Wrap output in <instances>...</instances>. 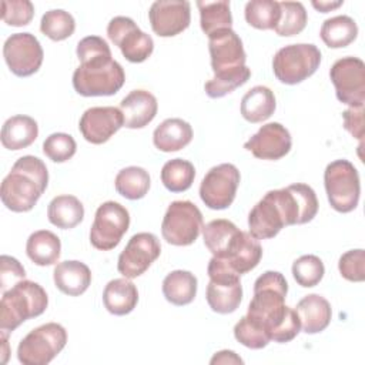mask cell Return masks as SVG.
Returning <instances> with one entry per match:
<instances>
[{
	"mask_svg": "<svg viewBox=\"0 0 365 365\" xmlns=\"http://www.w3.org/2000/svg\"><path fill=\"white\" fill-rule=\"evenodd\" d=\"M48 221L61 230H70L78 225L84 218V207L81 201L68 194L54 197L47 207Z\"/></svg>",
	"mask_w": 365,
	"mask_h": 365,
	"instance_id": "4dcf8cb0",
	"label": "cell"
},
{
	"mask_svg": "<svg viewBox=\"0 0 365 365\" xmlns=\"http://www.w3.org/2000/svg\"><path fill=\"white\" fill-rule=\"evenodd\" d=\"M342 3L344 1H312V6L318 10V11H321V13H328V11H331V10H334V9H336V7H339V6H342Z\"/></svg>",
	"mask_w": 365,
	"mask_h": 365,
	"instance_id": "816d5d0a",
	"label": "cell"
},
{
	"mask_svg": "<svg viewBox=\"0 0 365 365\" xmlns=\"http://www.w3.org/2000/svg\"><path fill=\"white\" fill-rule=\"evenodd\" d=\"M345 130L356 140H359V147H362L364 140V106L349 107L342 113Z\"/></svg>",
	"mask_w": 365,
	"mask_h": 365,
	"instance_id": "681fc988",
	"label": "cell"
},
{
	"mask_svg": "<svg viewBox=\"0 0 365 365\" xmlns=\"http://www.w3.org/2000/svg\"><path fill=\"white\" fill-rule=\"evenodd\" d=\"M210 282L207 285L205 298L210 308L217 314L234 312L242 299V285L240 274H237L230 264L220 257H214L207 268Z\"/></svg>",
	"mask_w": 365,
	"mask_h": 365,
	"instance_id": "5b68a950",
	"label": "cell"
},
{
	"mask_svg": "<svg viewBox=\"0 0 365 365\" xmlns=\"http://www.w3.org/2000/svg\"><path fill=\"white\" fill-rule=\"evenodd\" d=\"M281 17L275 26V33L282 37H291L299 34L308 21L307 10L299 1H281L279 3Z\"/></svg>",
	"mask_w": 365,
	"mask_h": 365,
	"instance_id": "f35d334b",
	"label": "cell"
},
{
	"mask_svg": "<svg viewBox=\"0 0 365 365\" xmlns=\"http://www.w3.org/2000/svg\"><path fill=\"white\" fill-rule=\"evenodd\" d=\"M275 191L281 208L284 210L287 225L305 224L317 215L318 200L312 187L297 182Z\"/></svg>",
	"mask_w": 365,
	"mask_h": 365,
	"instance_id": "ac0fdd59",
	"label": "cell"
},
{
	"mask_svg": "<svg viewBox=\"0 0 365 365\" xmlns=\"http://www.w3.org/2000/svg\"><path fill=\"white\" fill-rule=\"evenodd\" d=\"M324 185L331 207L338 212L356 208L361 194L359 174L348 160H335L324 171Z\"/></svg>",
	"mask_w": 365,
	"mask_h": 365,
	"instance_id": "8992f818",
	"label": "cell"
},
{
	"mask_svg": "<svg viewBox=\"0 0 365 365\" xmlns=\"http://www.w3.org/2000/svg\"><path fill=\"white\" fill-rule=\"evenodd\" d=\"M336 98L349 106L359 107L365 103V64L358 57H342L329 70Z\"/></svg>",
	"mask_w": 365,
	"mask_h": 365,
	"instance_id": "7c38bea8",
	"label": "cell"
},
{
	"mask_svg": "<svg viewBox=\"0 0 365 365\" xmlns=\"http://www.w3.org/2000/svg\"><path fill=\"white\" fill-rule=\"evenodd\" d=\"M26 278V271L23 265L10 255H1L0 257V288L1 292L10 289L13 285H16L19 281Z\"/></svg>",
	"mask_w": 365,
	"mask_h": 365,
	"instance_id": "c3c4849f",
	"label": "cell"
},
{
	"mask_svg": "<svg viewBox=\"0 0 365 365\" xmlns=\"http://www.w3.org/2000/svg\"><path fill=\"white\" fill-rule=\"evenodd\" d=\"M295 312L299 318L301 329L305 334H318L324 331L329 325L332 317L329 302L318 294L305 295L297 304Z\"/></svg>",
	"mask_w": 365,
	"mask_h": 365,
	"instance_id": "d4e9b609",
	"label": "cell"
},
{
	"mask_svg": "<svg viewBox=\"0 0 365 365\" xmlns=\"http://www.w3.org/2000/svg\"><path fill=\"white\" fill-rule=\"evenodd\" d=\"M38 135L37 121L29 115H13L1 127V144L7 150H21L36 141Z\"/></svg>",
	"mask_w": 365,
	"mask_h": 365,
	"instance_id": "83f0119b",
	"label": "cell"
},
{
	"mask_svg": "<svg viewBox=\"0 0 365 365\" xmlns=\"http://www.w3.org/2000/svg\"><path fill=\"white\" fill-rule=\"evenodd\" d=\"M319 64L321 51L315 44H288L275 53L272 71L281 83L292 86L311 77Z\"/></svg>",
	"mask_w": 365,
	"mask_h": 365,
	"instance_id": "52a82bcc",
	"label": "cell"
},
{
	"mask_svg": "<svg viewBox=\"0 0 365 365\" xmlns=\"http://www.w3.org/2000/svg\"><path fill=\"white\" fill-rule=\"evenodd\" d=\"M240 171L234 164L222 163L212 167L200 184L201 201L211 210L228 208L240 185Z\"/></svg>",
	"mask_w": 365,
	"mask_h": 365,
	"instance_id": "8fae6325",
	"label": "cell"
},
{
	"mask_svg": "<svg viewBox=\"0 0 365 365\" xmlns=\"http://www.w3.org/2000/svg\"><path fill=\"white\" fill-rule=\"evenodd\" d=\"M160 252L161 244L154 234L137 232L128 240L125 248L118 255L117 269L128 279L137 278L150 268L160 257Z\"/></svg>",
	"mask_w": 365,
	"mask_h": 365,
	"instance_id": "2e32d148",
	"label": "cell"
},
{
	"mask_svg": "<svg viewBox=\"0 0 365 365\" xmlns=\"http://www.w3.org/2000/svg\"><path fill=\"white\" fill-rule=\"evenodd\" d=\"M3 57L13 74L29 77L38 71L44 53L34 34L14 33L4 41Z\"/></svg>",
	"mask_w": 365,
	"mask_h": 365,
	"instance_id": "9a60e30c",
	"label": "cell"
},
{
	"mask_svg": "<svg viewBox=\"0 0 365 365\" xmlns=\"http://www.w3.org/2000/svg\"><path fill=\"white\" fill-rule=\"evenodd\" d=\"M245 20L258 30H274L279 21V3L274 0H251L245 4Z\"/></svg>",
	"mask_w": 365,
	"mask_h": 365,
	"instance_id": "74e56055",
	"label": "cell"
},
{
	"mask_svg": "<svg viewBox=\"0 0 365 365\" xmlns=\"http://www.w3.org/2000/svg\"><path fill=\"white\" fill-rule=\"evenodd\" d=\"M277 107L275 96L267 86L250 88L241 100V114L250 123H262L268 120Z\"/></svg>",
	"mask_w": 365,
	"mask_h": 365,
	"instance_id": "f1b7e54d",
	"label": "cell"
},
{
	"mask_svg": "<svg viewBox=\"0 0 365 365\" xmlns=\"http://www.w3.org/2000/svg\"><path fill=\"white\" fill-rule=\"evenodd\" d=\"M61 242L60 238L48 231V230H38L34 231L26 244V254L27 257L40 267L53 265L60 258Z\"/></svg>",
	"mask_w": 365,
	"mask_h": 365,
	"instance_id": "f546056e",
	"label": "cell"
},
{
	"mask_svg": "<svg viewBox=\"0 0 365 365\" xmlns=\"http://www.w3.org/2000/svg\"><path fill=\"white\" fill-rule=\"evenodd\" d=\"M262 257V247L250 232L240 231L224 259L240 275L254 269Z\"/></svg>",
	"mask_w": 365,
	"mask_h": 365,
	"instance_id": "cb8c5ba5",
	"label": "cell"
},
{
	"mask_svg": "<svg viewBox=\"0 0 365 365\" xmlns=\"http://www.w3.org/2000/svg\"><path fill=\"white\" fill-rule=\"evenodd\" d=\"M48 171L46 164L34 155L20 157L4 177L0 197L6 208L13 212L30 211L46 191Z\"/></svg>",
	"mask_w": 365,
	"mask_h": 365,
	"instance_id": "6da1fadb",
	"label": "cell"
},
{
	"mask_svg": "<svg viewBox=\"0 0 365 365\" xmlns=\"http://www.w3.org/2000/svg\"><path fill=\"white\" fill-rule=\"evenodd\" d=\"M138 302L137 287L128 278L111 279L103 291V304L113 315L130 314Z\"/></svg>",
	"mask_w": 365,
	"mask_h": 365,
	"instance_id": "484cf974",
	"label": "cell"
},
{
	"mask_svg": "<svg viewBox=\"0 0 365 365\" xmlns=\"http://www.w3.org/2000/svg\"><path fill=\"white\" fill-rule=\"evenodd\" d=\"M195 178L194 165L182 158H173L161 168V182L171 192L187 191Z\"/></svg>",
	"mask_w": 365,
	"mask_h": 365,
	"instance_id": "8d00e7d4",
	"label": "cell"
},
{
	"mask_svg": "<svg viewBox=\"0 0 365 365\" xmlns=\"http://www.w3.org/2000/svg\"><path fill=\"white\" fill-rule=\"evenodd\" d=\"M325 274L324 262L319 257L308 254L297 258L292 264V275L298 285L304 288L315 287L321 282Z\"/></svg>",
	"mask_w": 365,
	"mask_h": 365,
	"instance_id": "60d3db41",
	"label": "cell"
},
{
	"mask_svg": "<svg viewBox=\"0 0 365 365\" xmlns=\"http://www.w3.org/2000/svg\"><path fill=\"white\" fill-rule=\"evenodd\" d=\"M150 174L143 167L131 165L118 171L114 187L127 200H140L150 190Z\"/></svg>",
	"mask_w": 365,
	"mask_h": 365,
	"instance_id": "d590c367",
	"label": "cell"
},
{
	"mask_svg": "<svg viewBox=\"0 0 365 365\" xmlns=\"http://www.w3.org/2000/svg\"><path fill=\"white\" fill-rule=\"evenodd\" d=\"M202 227V214L194 202L173 201L164 214L161 234L168 244L185 247L198 238Z\"/></svg>",
	"mask_w": 365,
	"mask_h": 365,
	"instance_id": "9c48e42d",
	"label": "cell"
},
{
	"mask_svg": "<svg viewBox=\"0 0 365 365\" xmlns=\"http://www.w3.org/2000/svg\"><path fill=\"white\" fill-rule=\"evenodd\" d=\"M40 30L53 41H61L68 38L76 30L74 17L61 9L48 10L43 14L40 21Z\"/></svg>",
	"mask_w": 365,
	"mask_h": 365,
	"instance_id": "ab89813d",
	"label": "cell"
},
{
	"mask_svg": "<svg viewBox=\"0 0 365 365\" xmlns=\"http://www.w3.org/2000/svg\"><path fill=\"white\" fill-rule=\"evenodd\" d=\"M107 36L120 48L124 58L131 63L145 61L154 50L151 36L140 30L135 21L125 16H117L110 20Z\"/></svg>",
	"mask_w": 365,
	"mask_h": 365,
	"instance_id": "4fadbf2b",
	"label": "cell"
},
{
	"mask_svg": "<svg viewBox=\"0 0 365 365\" xmlns=\"http://www.w3.org/2000/svg\"><path fill=\"white\" fill-rule=\"evenodd\" d=\"M121 127L124 118L117 107H91L87 108L78 123V130L86 141L91 144H103L110 140Z\"/></svg>",
	"mask_w": 365,
	"mask_h": 365,
	"instance_id": "ffe728a7",
	"label": "cell"
},
{
	"mask_svg": "<svg viewBox=\"0 0 365 365\" xmlns=\"http://www.w3.org/2000/svg\"><path fill=\"white\" fill-rule=\"evenodd\" d=\"M338 269L345 279L362 282L365 279V251L358 248L342 254L338 261Z\"/></svg>",
	"mask_w": 365,
	"mask_h": 365,
	"instance_id": "bcb514c9",
	"label": "cell"
},
{
	"mask_svg": "<svg viewBox=\"0 0 365 365\" xmlns=\"http://www.w3.org/2000/svg\"><path fill=\"white\" fill-rule=\"evenodd\" d=\"M80 63H86L100 57H111V50L107 41L98 36H87L81 38L76 48Z\"/></svg>",
	"mask_w": 365,
	"mask_h": 365,
	"instance_id": "7dc6e473",
	"label": "cell"
},
{
	"mask_svg": "<svg viewBox=\"0 0 365 365\" xmlns=\"http://www.w3.org/2000/svg\"><path fill=\"white\" fill-rule=\"evenodd\" d=\"M250 77H251V68H248L245 66L237 74H232V76H228V77H214V78H211L210 81L205 83L204 90H205L208 97L221 98V97L232 93L235 88L241 87L242 84H245Z\"/></svg>",
	"mask_w": 365,
	"mask_h": 365,
	"instance_id": "ee69618b",
	"label": "cell"
},
{
	"mask_svg": "<svg viewBox=\"0 0 365 365\" xmlns=\"http://www.w3.org/2000/svg\"><path fill=\"white\" fill-rule=\"evenodd\" d=\"M191 140L192 128L182 118H167L153 133V143L163 153L178 151Z\"/></svg>",
	"mask_w": 365,
	"mask_h": 365,
	"instance_id": "4316f807",
	"label": "cell"
},
{
	"mask_svg": "<svg viewBox=\"0 0 365 365\" xmlns=\"http://www.w3.org/2000/svg\"><path fill=\"white\" fill-rule=\"evenodd\" d=\"M210 362L212 365H215V364H244V361L234 351H228V349L215 352V355L211 358Z\"/></svg>",
	"mask_w": 365,
	"mask_h": 365,
	"instance_id": "f907efd6",
	"label": "cell"
},
{
	"mask_svg": "<svg viewBox=\"0 0 365 365\" xmlns=\"http://www.w3.org/2000/svg\"><path fill=\"white\" fill-rule=\"evenodd\" d=\"M67 332L57 322L43 324L30 331L17 346V358L23 365H46L66 346Z\"/></svg>",
	"mask_w": 365,
	"mask_h": 365,
	"instance_id": "ba28073f",
	"label": "cell"
},
{
	"mask_svg": "<svg viewBox=\"0 0 365 365\" xmlns=\"http://www.w3.org/2000/svg\"><path fill=\"white\" fill-rule=\"evenodd\" d=\"M291 145L289 131L279 123H268L250 137L244 148L259 160H279L289 153Z\"/></svg>",
	"mask_w": 365,
	"mask_h": 365,
	"instance_id": "44dd1931",
	"label": "cell"
},
{
	"mask_svg": "<svg viewBox=\"0 0 365 365\" xmlns=\"http://www.w3.org/2000/svg\"><path fill=\"white\" fill-rule=\"evenodd\" d=\"M234 336L240 344H242L244 346L251 348V349H261V348L267 346L268 342L271 341L268 332L262 327H259L258 324L251 321L247 315L242 317L235 324Z\"/></svg>",
	"mask_w": 365,
	"mask_h": 365,
	"instance_id": "b9f144b4",
	"label": "cell"
},
{
	"mask_svg": "<svg viewBox=\"0 0 365 365\" xmlns=\"http://www.w3.org/2000/svg\"><path fill=\"white\" fill-rule=\"evenodd\" d=\"M241 230L230 220H212L202 227V238L214 257L224 258Z\"/></svg>",
	"mask_w": 365,
	"mask_h": 365,
	"instance_id": "1f68e13d",
	"label": "cell"
},
{
	"mask_svg": "<svg viewBox=\"0 0 365 365\" xmlns=\"http://www.w3.org/2000/svg\"><path fill=\"white\" fill-rule=\"evenodd\" d=\"M125 74L121 64L111 57H100L80 66L73 73V87L84 97L113 96L124 84Z\"/></svg>",
	"mask_w": 365,
	"mask_h": 365,
	"instance_id": "277c9868",
	"label": "cell"
},
{
	"mask_svg": "<svg viewBox=\"0 0 365 365\" xmlns=\"http://www.w3.org/2000/svg\"><path fill=\"white\" fill-rule=\"evenodd\" d=\"M287 292L288 282L278 271H265L254 282V297L248 305L247 317L262 327L271 341L292 311L285 305Z\"/></svg>",
	"mask_w": 365,
	"mask_h": 365,
	"instance_id": "7a4b0ae2",
	"label": "cell"
},
{
	"mask_svg": "<svg viewBox=\"0 0 365 365\" xmlns=\"http://www.w3.org/2000/svg\"><path fill=\"white\" fill-rule=\"evenodd\" d=\"M130 227V214L115 201L103 202L94 215L90 230V242L100 251L115 248Z\"/></svg>",
	"mask_w": 365,
	"mask_h": 365,
	"instance_id": "30bf717a",
	"label": "cell"
},
{
	"mask_svg": "<svg viewBox=\"0 0 365 365\" xmlns=\"http://www.w3.org/2000/svg\"><path fill=\"white\" fill-rule=\"evenodd\" d=\"M77 150V144L70 134L53 133L43 143V153L54 163L70 160Z\"/></svg>",
	"mask_w": 365,
	"mask_h": 365,
	"instance_id": "7bdbcfd3",
	"label": "cell"
},
{
	"mask_svg": "<svg viewBox=\"0 0 365 365\" xmlns=\"http://www.w3.org/2000/svg\"><path fill=\"white\" fill-rule=\"evenodd\" d=\"M56 287L66 295L78 297L87 291L91 284L90 268L76 259L58 262L53 271Z\"/></svg>",
	"mask_w": 365,
	"mask_h": 365,
	"instance_id": "603a6c76",
	"label": "cell"
},
{
	"mask_svg": "<svg viewBox=\"0 0 365 365\" xmlns=\"http://www.w3.org/2000/svg\"><path fill=\"white\" fill-rule=\"evenodd\" d=\"M319 36L329 48H342L356 38L358 26L349 16H335L322 23Z\"/></svg>",
	"mask_w": 365,
	"mask_h": 365,
	"instance_id": "836d02e7",
	"label": "cell"
},
{
	"mask_svg": "<svg viewBox=\"0 0 365 365\" xmlns=\"http://www.w3.org/2000/svg\"><path fill=\"white\" fill-rule=\"evenodd\" d=\"M1 344H3V348H1V354H3V358H1V362L4 364L7 361V355H9V344H7V332L1 331Z\"/></svg>",
	"mask_w": 365,
	"mask_h": 365,
	"instance_id": "f5cc1de1",
	"label": "cell"
},
{
	"mask_svg": "<svg viewBox=\"0 0 365 365\" xmlns=\"http://www.w3.org/2000/svg\"><path fill=\"white\" fill-rule=\"evenodd\" d=\"M285 225L287 220L275 190L268 191L248 214L250 234L257 240L274 238Z\"/></svg>",
	"mask_w": 365,
	"mask_h": 365,
	"instance_id": "d6986e66",
	"label": "cell"
},
{
	"mask_svg": "<svg viewBox=\"0 0 365 365\" xmlns=\"http://www.w3.org/2000/svg\"><path fill=\"white\" fill-rule=\"evenodd\" d=\"M163 294L173 305H187L197 295V277L184 269L171 271L163 281Z\"/></svg>",
	"mask_w": 365,
	"mask_h": 365,
	"instance_id": "d6a6232c",
	"label": "cell"
},
{
	"mask_svg": "<svg viewBox=\"0 0 365 365\" xmlns=\"http://www.w3.org/2000/svg\"><path fill=\"white\" fill-rule=\"evenodd\" d=\"M34 16V6L29 0H3L1 19L13 27L27 26Z\"/></svg>",
	"mask_w": 365,
	"mask_h": 365,
	"instance_id": "f6af8a7d",
	"label": "cell"
},
{
	"mask_svg": "<svg viewBox=\"0 0 365 365\" xmlns=\"http://www.w3.org/2000/svg\"><path fill=\"white\" fill-rule=\"evenodd\" d=\"M148 20L157 36H177L190 26V3L187 0H157L148 10Z\"/></svg>",
	"mask_w": 365,
	"mask_h": 365,
	"instance_id": "e0dca14e",
	"label": "cell"
},
{
	"mask_svg": "<svg viewBox=\"0 0 365 365\" xmlns=\"http://www.w3.org/2000/svg\"><path fill=\"white\" fill-rule=\"evenodd\" d=\"M200 10V24L201 30L211 36L217 31L232 27V16L230 10V1H197Z\"/></svg>",
	"mask_w": 365,
	"mask_h": 365,
	"instance_id": "e575fe53",
	"label": "cell"
},
{
	"mask_svg": "<svg viewBox=\"0 0 365 365\" xmlns=\"http://www.w3.org/2000/svg\"><path fill=\"white\" fill-rule=\"evenodd\" d=\"M208 50L214 77H228L245 67L247 54L240 36L232 29L208 36Z\"/></svg>",
	"mask_w": 365,
	"mask_h": 365,
	"instance_id": "5bb4252c",
	"label": "cell"
},
{
	"mask_svg": "<svg viewBox=\"0 0 365 365\" xmlns=\"http://www.w3.org/2000/svg\"><path fill=\"white\" fill-rule=\"evenodd\" d=\"M48 305L44 288L29 279H21L4 291L0 301V329L13 332L20 324L41 315Z\"/></svg>",
	"mask_w": 365,
	"mask_h": 365,
	"instance_id": "3957f363",
	"label": "cell"
},
{
	"mask_svg": "<svg viewBox=\"0 0 365 365\" xmlns=\"http://www.w3.org/2000/svg\"><path fill=\"white\" fill-rule=\"evenodd\" d=\"M157 110V98L147 90H133L120 103L124 127L127 128H143L148 125L154 120Z\"/></svg>",
	"mask_w": 365,
	"mask_h": 365,
	"instance_id": "7402d4cb",
	"label": "cell"
}]
</instances>
